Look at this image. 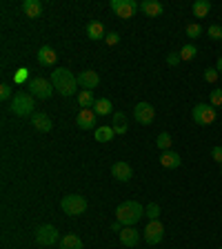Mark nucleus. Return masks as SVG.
<instances>
[{"label": "nucleus", "instance_id": "nucleus-5", "mask_svg": "<svg viewBox=\"0 0 222 249\" xmlns=\"http://www.w3.org/2000/svg\"><path fill=\"white\" fill-rule=\"evenodd\" d=\"M27 89H29V93L38 100L51 98V93H53V85L49 83L47 78H31L29 85H27Z\"/></svg>", "mask_w": 222, "mask_h": 249}, {"label": "nucleus", "instance_id": "nucleus-12", "mask_svg": "<svg viewBox=\"0 0 222 249\" xmlns=\"http://www.w3.org/2000/svg\"><path fill=\"white\" fill-rule=\"evenodd\" d=\"M131 167H129V162H124V160H118V162H114V167H111V176L116 178V180H120V182H127V180H131Z\"/></svg>", "mask_w": 222, "mask_h": 249}, {"label": "nucleus", "instance_id": "nucleus-15", "mask_svg": "<svg viewBox=\"0 0 222 249\" xmlns=\"http://www.w3.org/2000/svg\"><path fill=\"white\" fill-rule=\"evenodd\" d=\"M31 124H34L38 131H51L53 129L51 118H49L45 111H36V114L31 116Z\"/></svg>", "mask_w": 222, "mask_h": 249}, {"label": "nucleus", "instance_id": "nucleus-13", "mask_svg": "<svg viewBox=\"0 0 222 249\" xmlns=\"http://www.w3.org/2000/svg\"><path fill=\"white\" fill-rule=\"evenodd\" d=\"M98 83H100V78H98V73L96 71H91V69H87V71H80L78 73V85L83 89H96L98 87Z\"/></svg>", "mask_w": 222, "mask_h": 249}, {"label": "nucleus", "instance_id": "nucleus-2", "mask_svg": "<svg viewBox=\"0 0 222 249\" xmlns=\"http://www.w3.org/2000/svg\"><path fill=\"white\" fill-rule=\"evenodd\" d=\"M116 216H118V223L122 225V227H134L140 218L145 216V207H142L138 200H124L118 205Z\"/></svg>", "mask_w": 222, "mask_h": 249}, {"label": "nucleus", "instance_id": "nucleus-30", "mask_svg": "<svg viewBox=\"0 0 222 249\" xmlns=\"http://www.w3.org/2000/svg\"><path fill=\"white\" fill-rule=\"evenodd\" d=\"M187 36L191 38V40H196V38L202 36V27L198 25V22H191V25L187 27Z\"/></svg>", "mask_w": 222, "mask_h": 249}, {"label": "nucleus", "instance_id": "nucleus-3", "mask_svg": "<svg viewBox=\"0 0 222 249\" xmlns=\"http://www.w3.org/2000/svg\"><path fill=\"white\" fill-rule=\"evenodd\" d=\"M34 96H31L29 91H18L14 93V98H11V111H14V116H18V118H27V116H34L36 111H34Z\"/></svg>", "mask_w": 222, "mask_h": 249}, {"label": "nucleus", "instance_id": "nucleus-16", "mask_svg": "<svg viewBox=\"0 0 222 249\" xmlns=\"http://www.w3.org/2000/svg\"><path fill=\"white\" fill-rule=\"evenodd\" d=\"M85 31H87V36L91 38V40H102V38H107V31H104L102 22H98V20H89Z\"/></svg>", "mask_w": 222, "mask_h": 249}, {"label": "nucleus", "instance_id": "nucleus-34", "mask_svg": "<svg viewBox=\"0 0 222 249\" xmlns=\"http://www.w3.org/2000/svg\"><path fill=\"white\" fill-rule=\"evenodd\" d=\"M180 60H182L180 53H169V56H167V65H169V67H176Z\"/></svg>", "mask_w": 222, "mask_h": 249}, {"label": "nucleus", "instance_id": "nucleus-7", "mask_svg": "<svg viewBox=\"0 0 222 249\" xmlns=\"http://www.w3.org/2000/svg\"><path fill=\"white\" fill-rule=\"evenodd\" d=\"M111 9L116 11L118 18L127 20V18H134V14L140 9V5L136 0H111Z\"/></svg>", "mask_w": 222, "mask_h": 249}, {"label": "nucleus", "instance_id": "nucleus-33", "mask_svg": "<svg viewBox=\"0 0 222 249\" xmlns=\"http://www.w3.org/2000/svg\"><path fill=\"white\" fill-rule=\"evenodd\" d=\"M209 38H213V40H222V27L220 25L209 27Z\"/></svg>", "mask_w": 222, "mask_h": 249}, {"label": "nucleus", "instance_id": "nucleus-19", "mask_svg": "<svg viewBox=\"0 0 222 249\" xmlns=\"http://www.w3.org/2000/svg\"><path fill=\"white\" fill-rule=\"evenodd\" d=\"M56 52H53L51 47H40V52H38V62H40L42 67H49L56 62Z\"/></svg>", "mask_w": 222, "mask_h": 249}, {"label": "nucleus", "instance_id": "nucleus-39", "mask_svg": "<svg viewBox=\"0 0 222 249\" xmlns=\"http://www.w3.org/2000/svg\"><path fill=\"white\" fill-rule=\"evenodd\" d=\"M111 229H114V231H122V225H120V223H114V225H111Z\"/></svg>", "mask_w": 222, "mask_h": 249}, {"label": "nucleus", "instance_id": "nucleus-18", "mask_svg": "<svg viewBox=\"0 0 222 249\" xmlns=\"http://www.w3.org/2000/svg\"><path fill=\"white\" fill-rule=\"evenodd\" d=\"M140 11L151 16V18H155V16H160L162 11H165V7H162L158 0H142V2H140Z\"/></svg>", "mask_w": 222, "mask_h": 249}, {"label": "nucleus", "instance_id": "nucleus-4", "mask_svg": "<svg viewBox=\"0 0 222 249\" xmlns=\"http://www.w3.org/2000/svg\"><path fill=\"white\" fill-rule=\"evenodd\" d=\"M60 207L67 216H80V213L87 212V200L83 196H78V194H69L60 200Z\"/></svg>", "mask_w": 222, "mask_h": 249}, {"label": "nucleus", "instance_id": "nucleus-8", "mask_svg": "<svg viewBox=\"0 0 222 249\" xmlns=\"http://www.w3.org/2000/svg\"><path fill=\"white\" fill-rule=\"evenodd\" d=\"M56 240H58L56 227H51V225H40V227L36 229V243L38 245H42V247H51Z\"/></svg>", "mask_w": 222, "mask_h": 249}, {"label": "nucleus", "instance_id": "nucleus-35", "mask_svg": "<svg viewBox=\"0 0 222 249\" xmlns=\"http://www.w3.org/2000/svg\"><path fill=\"white\" fill-rule=\"evenodd\" d=\"M0 98H2V100H9L11 98V87H9V85H0Z\"/></svg>", "mask_w": 222, "mask_h": 249}, {"label": "nucleus", "instance_id": "nucleus-29", "mask_svg": "<svg viewBox=\"0 0 222 249\" xmlns=\"http://www.w3.org/2000/svg\"><path fill=\"white\" fill-rule=\"evenodd\" d=\"M145 216L149 218V220H158V216H160V207L155 205V202H149L145 207Z\"/></svg>", "mask_w": 222, "mask_h": 249}, {"label": "nucleus", "instance_id": "nucleus-42", "mask_svg": "<svg viewBox=\"0 0 222 249\" xmlns=\"http://www.w3.org/2000/svg\"><path fill=\"white\" fill-rule=\"evenodd\" d=\"M220 42H222V40H220Z\"/></svg>", "mask_w": 222, "mask_h": 249}, {"label": "nucleus", "instance_id": "nucleus-11", "mask_svg": "<svg viewBox=\"0 0 222 249\" xmlns=\"http://www.w3.org/2000/svg\"><path fill=\"white\" fill-rule=\"evenodd\" d=\"M140 243V233L136 227H122V231H120V245H124V247H138Z\"/></svg>", "mask_w": 222, "mask_h": 249}, {"label": "nucleus", "instance_id": "nucleus-27", "mask_svg": "<svg viewBox=\"0 0 222 249\" xmlns=\"http://www.w3.org/2000/svg\"><path fill=\"white\" fill-rule=\"evenodd\" d=\"M171 142H173V140H171V136L167 134V131H162V134L155 138V147H158V149H162V151H169L171 149Z\"/></svg>", "mask_w": 222, "mask_h": 249}, {"label": "nucleus", "instance_id": "nucleus-9", "mask_svg": "<svg viewBox=\"0 0 222 249\" xmlns=\"http://www.w3.org/2000/svg\"><path fill=\"white\" fill-rule=\"evenodd\" d=\"M165 238V227L160 220H149V225L145 227V240L149 245H158Z\"/></svg>", "mask_w": 222, "mask_h": 249}, {"label": "nucleus", "instance_id": "nucleus-24", "mask_svg": "<svg viewBox=\"0 0 222 249\" xmlns=\"http://www.w3.org/2000/svg\"><path fill=\"white\" fill-rule=\"evenodd\" d=\"M93 111H96V116L114 114V105H111L109 98H100V100H96V105H93Z\"/></svg>", "mask_w": 222, "mask_h": 249}, {"label": "nucleus", "instance_id": "nucleus-37", "mask_svg": "<svg viewBox=\"0 0 222 249\" xmlns=\"http://www.w3.org/2000/svg\"><path fill=\"white\" fill-rule=\"evenodd\" d=\"M211 156H213V160L222 165V147H213V149H211Z\"/></svg>", "mask_w": 222, "mask_h": 249}, {"label": "nucleus", "instance_id": "nucleus-1", "mask_svg": "<svg viewBox=\"0 0 222 249\" xmlns=\"http://www.w3.org/2000/svg\"><path fill=\"white\" fill-rule=\"evenodd\" d=\"M51 85L60 96L69 98L78 91V76H73L67 67H58L51 71Z\"/></svg>", "mask_w": 222, "mask_h": 249}, {"label": "nucleus", "instance_id": "nucleus-10", "mask_svg": "<svg viewBox=\"0 0 222 249\" xmlns=\"http://www.w3.org/2000/svg\"><path fill=\"white\" fill-rule=\"evenodd\" d=\"M134 116L140 124H151L155 120V109L149 103H138L134 107Z\"/></svg>", "mask_w": 222, "mask_h": 249}, {"label": "nucleus", "instance_id": "nucleus-22", "mask_svg": "<svg viewBox=\"0 0 222 249\" xmlns=\"http://www.w3.org/2000/svg\"><path fill=\"white\" fill-rule=\"evenodd\" d=\"M191 11L196 18H207L209 11H211V2H209V0H196L191 5Z\"/></svg>", "mask_w": 222, "mask_h": 249}, {"label": "nucleus", "instance_id": "nucleus-26", "mask_svg": "<svg viewBox=\"0 0 222 249\" xmlns=\"http://www.w3.org/2000/svg\"><path fill=\"white\" fill-rule=\"evenodd\" d=\"M78 103H80V107L83 109H89L96 105V98H93V93L89 91V89H83V91L78 93Z\"/></svg>", "mask_w": 222, "mask_h": 249}, {"label": "nucleus", "instance_id": "nucleus-6", "mask_svg": "<svg viewBox=\"0 0 222 249\" xmlns=\"http://www.w3.org/2000/svg\"><path fill=\"white\" fill-rule=\"evenodd\" d=\"M191 118L196 124H211L216 120V107H211L207 103H198L191 111Z\"/></svg>", "mask_w": 222, "mask_h": 249}, {"label": "nucleus", "instance_id": "nucleus-40", "mask_svg": "<svg viewBox=\"0 0 222 249\" xmlns=\"http://www.w3.org/2000/svg\"><path fill=\"white\" fill-rule=\"evenodd\" d=\"M216 69L222 73V58H218V62H216Z\"/></svg>", "mask_w": 222, "mask_h": 249}, {"label": "nucleus", "instance_id": "nucleus-20", "mask_svg": "<svg viewBox=\"0 0 222 249\" xmlns=\"http://www.w3.org/2000/svg\"><path fill=\"white\" fill-rule=\"evenodd\" d=\"M22 11H25L29 18H38L42 14V2L40 0H25L22 2Z\"/></svg>", "mask_w": 222, "mask_h": 249}, {"label": "nucleus", "instance_id": "nucleus-25", "mask_svg": "<svg viewBox=\"0 0 222 249\" xmlns=\"http://www.w3.org/2000/svg\"><path fill=\"white\" fill-rule=\"evenodd\" d=\"M60 247L62 249H83V240L78 238L76 233H67V236L60 240Z\"/></svg>", "mask_w": 222, "mask_h": 249}, {"label": "nucleus", "instance_id": "nucleus-14", "mask_svg": "<svg viewBox=\"0 0 222 249\" xmlns=\"http://www.w3.org/2000/svg\"><path fill=\"white\" fill-rule=\"evenodd\" d=\"M76 124L80 129H93L96 127V111L93 109H83L76 118Z\"/></svg>", "mask_w": 222, "mask_h": 249}, {"label": "nucleus", "instance_id": "nucleus-23", "mask_svg": "<svg viewBox=\"0 0 222 249\" xmlns=\"http://www.w3.org/2000/svg\"><path fill=\"white\" fill-rule=\"evenodd\" d=\"M114 131L116 134H127V129H129V124H127V116L122 114V111H114Z\"/></svg>", "mask_w": 222, "mask_h": 249}, {"label": "nucleus", "instance_id": "nucleus-43", "mask_svg": "<svg viewBox=\"0 0 222 249\" xmlns=\"http://www.w3.org/2000/svg\"><path fill=\"white\" fill-rule=\"evenodd\" d=\"M220 249H222V247H220Z\"/></svg>", "mask_w": 222, "mask_h": 249}, {"label": "nucleus", "instance_id": "nucleus-36", "mask_svg": "<svg viewBox=\"0 0 222 249\" xmlns=\"http://www.w3.org/2000/svg\"><path fill=\"white\" fill-rule=\"evenodd\" d=\"M27 71H29V69H25V67H22V69H18V73H16V83H18V85H20V83H25V80H27V76H29V73H27Z\"/></svg>", "mask_w": 222, "mask_h": 249}, {"label": "nucleus", "instance_id": "nucleus-41", "mask_svg": "<svg viewBox=\"0 0 222 249\" xmlns=\"http://www.w3.org/2000/svg\"><path fill=\"white\" fill-rule=\"evenodd\" d=\"M220 220H222V218H220Z\"/></svg>", "mask_w": 222, "mask_h": 249}, {"label": "nucleus", "instance_id": "nucleus-31", "mask_svg": "<svg viewBox=\"0 0 222 249\" xmlns=\"http://www.w3.org/2000/svg\"><path fill=\"white\" fill-rule=\"evenodd\" d=\"M209 105H211V107H220L222 105V89H213L211 96H209Z\"/></svg>", "mask_w": 222, "mask_h": 249}, {"label": "nucleus", "instance_id": "nucleus-17", "mask_svg": "<svg viewBox=\"0 0 222 249\" xmlns=\"http://www.w3.org/2000/svg\"><path fill=\"white\" fill-rule=\"evenodd\" d=\"M160 165L162 167H167V169H178V167L182 165V158H180V154H176V151H162V156H160Z\"/></svg>", "mask_w": 222, "mask_h": 249}, {"label": "nucleus", "instance_id": "nucleus-32", "mask_svg": "<svg viewBox=\"0 0 222 249\" xmlns=\"http://www.w3.org/2000/svg\"><path fill=\"white\" fill-rule=\"evenodd\" d=\"M218 76H220V71H218V69H213V67L205 69V80H207V83H216Z\"/></svg>", "mask_w": 222, "mask_h": 249}, {"label": "nucleus", "instance_id": "nucleus-28", "mask_svg": "<svg viewBox=\"0 0 222 249\" xmlns=\"http://www.w3.org/2000/svg\"><path fill=\"white\" fill-rule=\"evenodd\" d=\"M196 56H198L196 45H185V47H182V52H180V58H182V60H193Z\"/></svg>", "mask_w": 222, "mask_h": 249}, {"label": "nucleus", "instance_id": "nucleus-38", "mask_svg": "<svg viewBox=\"0 0 222 249\" xmlns=\"http://www.w3.org/2000/svg\"><path fill=\"white\" fill-rule=\"evenodd\" d=\"M118 34H116V31H109L107 34V38H104V40H107V45H116V42H118Z\"/></svg>", "mask_w": 222, "mask_h": 249}, {"label": "nucleus", "instance_id": "nucleus-21", "mask_svg": "<svg viewBox=\"0 0 222 249\" xmlns=\"http://www.w3.org/2000/svg\"><path fill=\"white\" fill-rule=\"evenodd\" d=\"M93 136H96V140H98V142H111V140H114V136H116V131H114V127L102 124V127H96Z\"/></svg>", "mask_w": 222, "mask_h": 249}]
</instances>
